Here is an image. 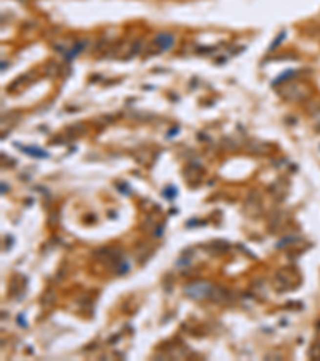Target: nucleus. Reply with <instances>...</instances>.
Listing matches in <instances>:
<instances>
[{
    "label": "nucleus",
    "instance_id": "1",
    "mask_svg": "<svg viewBox=\"0 0 320 361\" xmlns=\"http://www.w3.org/2000/svg\"><path fill=\"white\" fill-rule=\"evenodd\" d=\"M188 294L191 297H195V299H202V297L208 295V292L212 290V286L207 283H199V284H194V286H189L188 289Z\"/></svg>",
    "mask_w": 320,
    "mask_h": 361
},
{
    "label": "nucleus",
    "instance_id": "2",
    "mask_svg": "<svg viewBox=\"0 0 320 361\" xmlns=\"http://www.w3.org/2000/svg\"><path fill=\"white\" fill-rule=\"evenodd\" d=\"M155 44L160 47V50H168L174 44V37L171 34H167V32L159 34V36L155 37Z\"/></svg>",
    "mask_w": 320,
    "mask_h": 361
}]
</instances>
